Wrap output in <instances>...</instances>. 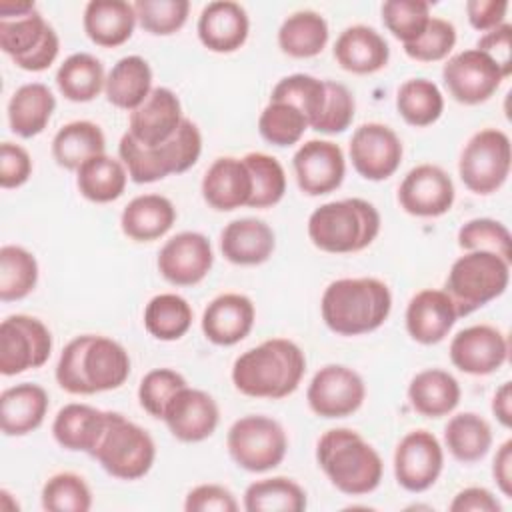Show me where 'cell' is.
<instances>
[{"label":"cell","mask_w":512,"mask_h":512,"mask_svg":"<svg viewBox=\"0 0 512 512\" xmlns=\"http://www.w3.org/2000/svg\"><path fill=\"white\" fill-rule=\"evenodd\" d=\"M42 508L48 512H88L92 492L86 480L74 472H58L42 486Z\"/></svg>","instance_id":"cell-48"},{"label":"cell","mask_w":512,"mask_h":512,"mask_svg":"<svg viewBox=\"0 0 512 512\" xmlns=\"http://www.w3.org/2000/svg\"><path fill=\"white\" fill-rule=\"evenodd\" d=\"M48 392L40 384L22 382L0 394V428L6 436H26L42 426L48 412Z\"/></svg>","instance_id":"cell-30"},{"label":"cell","mask_w":512,"mask_h":512,"mask_svg":"<svg viewBox=\"0 0 512 512\" xmlns=\"http://www.w3.org/2000/svg\"><path fill=\"white\" fill-rule=\"evenodd\" d=\"M354 112L356 102L352 92L340 82L326 80V104L312 130L322 134H340L352 124Z\"/></svg>","instance_id":"cell-54"},{"label":"cell","mask_w":512,"mask_h":512,"mask_svg":"<svg viewBox=\"0 0 512 512\" xmlns=\"http://www.w3.org/2000/svg\"><path fill=\"white\" fill-rule=\"evenodd\" d=\"M54 374L68 394L90 396L116 390L130 376V356L120 342L108 336L82 334L64 346Z\"/></svg>","instance_id":"cell-1"},{"label":"cell","mask_w":512,"mask_h":512,"mask_svg":"<svg viewBox=\"0 0 512 512\" xmlns=\"http://www.w3.org/2000/svg\"><path fill=\"white\" fill-rule=\"evenodd\" d=\"M32 176V158L26 148L14 142L0 144V186L18 188Z\"/></svg>","instance_id":"cell-55"},{"label":"cell","mask_w":512,"mask_h":512,"mask_svg":"<svg viewBox=\"0 0 512 512\" xmlns=\"http://www.w3.org/2000/svg\"><path fill=\"white\" fill-rule=\"evenodd\" d=\"M196 30L200 42L210 52L230 54L244 46L250 32V20L238 2L216 0L202 8Z\"/></svg>","instance_id":"cell-25"},{"label":"cell","mask_w":512,"mask_h":512,"mask_svg":"<svg viewBox=\"0 0 512 512\" xmlns=\"http://www.w3.org/2000/svg\"><path fill=\"white\" fill-rule=\"evenodd\" d=\"M492 412L504 428L512 426V382L500 384V388L494 392Z\"/></svg>","instance_id":"cell-61"},{"label":"cell","mask_w":512,"mask_h":512,"mask_svg":"<svg viewBox=\"0 0 512 512\" xmlns=\"http://www.w3.org/2000/svg\"><path fill=\"white\" fill-rule=\"evenodd\" d=\"M174 222L176 208L162 194H140L132 198L120 214V228L134 242L158 240Z\"/></svg>","instance_id":"cell-32"},{"label":"cell","mask_w":512,"mask_h":512,"mask_svg":"<svg viewBox=\"0 0 512 512\" xmlns=\"http://www.w3.org/2000/svg\"><path fill=\"white\" fill-rule=\"evenodd\" d=\"M444 468V450L438 438L424 430L408 432L394 450L396 482L408 492H424L436 484Z\"/></svg>","instance_id":"cell-14"},{"label":"cell","mask_w":512,"mask_h":512,"mask_svg":"<svg viewBox=\"0 0 512 512\" xmlns=\"http://www.w3.org/2000/svg\"><path fill=\"white\" fill-rule=\"evenodd\" d=\"M188 386L184 376L172 368H154L144 374L138 386V402L152 416L162 420L172 396Z\"/></svg>","instance_id":"cell-52"},{"label":"cell","mask_w":512,"mask_h":512,"mask_svg":"<svg viewBox=\"0 0 512 512\" xmlns=\"http://www.w3.org/2000/svg\"><path fill=\"white\" fill-rule=\"evenodd\" d=\"M448 94L466 106L482 104L500 88L504 74L496 62L478 48L454 54L442 68Z\"/></svg>","instance_id":"cell-13"},{"label":"cell","mask_w":512,"mask_h":512,"mask_svg":"<svg viewBox=\"0 0 512 512\" xmlns=\"http://www.w3.org/2000/svg\"><path fill=\"white\" fill-rule=\"evenodd\" d=\"M152 92V68L138 56L130 54L120 58L106 76V100L122 110H136Z\"/></svg>","instance_id":"cell-35"},{"label":"cell","mask_w":512,"mask_h":512,"mask_svg":"<svg viewBox=\"0 0 512 512\" xmlns=\"http://www.w3.org/2000/svg\"><path fill=\"white\" fill-rule=\"evenodd\" d=\"M128 182V172L122 160H116L112 156L98 154L90 160H86L76 170V186L78 192L96 204H106L118 200Z\"/></svg>","instance_id":"cell-37"},{"label":"cell","mask_w":512,"mask_h":512,"mask_svg":"<svg viewBox=\"0 0 512 512\" xmlns=\"http://www.w3.org/2000/svg\"><path fill=\"white\" fill-rule=\"evenodd\" d=\"M182 120V104L176 92L166 86H156L148 98L130 112L128 134L138 144L152 148L170 140Z\"/></svg>","instance_id":"cell-22"},{"label":"cell","mask_w":512,"mask_h":512,"mask_svg":"<svg viewBox=\"0 0 512 512\" xmlns=\"http://www.w3.org/2000/svg\"><path fill=\"white\" fill-rule=\"evenodd\" d=\"M254 320L256 308L248 296L224 292L204 308L202 332L216 346H234L250 334Z\"/></svg>","instance_id":"cell-24"},{"label":"cell","mask_w":512,"mask_h":512,"mask_svg":"<svg viewBox=\"0 0 512 512\" xmlns=\"http://www.w3.org/2000/svg\"><path fill=\"white\" fill-rule=\"evenodd\" d=\"M512 166L510 138L498 128H482L464 144L458 160L462 184L474 194H492L508 178Z\"/></svg>","instance_id":"cell-10"},{"label":"cell","mask_w":512,"mask_h":512,"mask_svg":"<svg viewBox=\"0 0 512 512\" xmlns=\"http://www.w3.org/2000/svg\"><path fill=\"white\" fill-rule=\"evenodd\" d=\"M136 20L148 34L170 36L178 32L190 12L188 0H136Z\"/></svg>","instance_id":"cell-51"},{"label":"cell","mask_w":512,"mask_h":512,"mask_svg":"<svg viewBox=\"0 0 512 512\" xmlns=\"http://www.w3.org/2000/svg\"><path fill=\"white\" fill-rule=\"evenodd\" d=\"M350 160L354 170L372 182L390 178L402 162V140L398 134L380 122L358 126L350 138Z\"/></svg>","instance_id":"cell-15"},{"label":"cell","mask_w":512,"mask_h":512,"mask_svg":"<svg viewBox=\"0 0 512 512\" xmlns=\"http://www.w3.org/2000/svg\"><path fill=\"white\" fill-rule=\"evenodd\" d=\"M308 126L306 116L288 102L270 100L268 106L260 112L258 132L260 136L274 146H292L298 144Z\"/></svg>","instance_id":"cell-47"},{"label":"cell","mask_w":512,"mask_h":512,"mask_svg":"<svg viewBox=\"0 0 512 512\" xmlns=\"http://www.w3.org/2000/svg\"><path fill=\"white\" fill-rule=\"evenodd\" d=\"M192 308L186 298L174 292L156 294L144 308V328L156 340L172 342L182 338L192 326Z\"/></svg>","instance_id":"cell-42"},{"label":"cell","mask_w":512,"mask_h":512,"mask_svg":"<svg viewBox=\"0 0 512 512\" xmlns=\"http://www.w3.org/2000/svg\"><path fill=\"white\" fill-rule=\"evenodd\" d=\"M492 476L498 486V490L512 498V440L508 438L496 452L492 462Z\"/></svg>","instance_id":"cell-60"},{"label":"cell","mask_w":512,"mask_h":512,"mask_svg":"<svg viewBox=\"0 0 512 512\" xmlns=\"http://www.w3.org/2000/svg\"><path fill=\"white\" fill-rule=\"evenodd\" d=\"M200 190L210 208L230 212L240 206H248L252 196V176L242 158L222 156L206 170Z\"/></svg>","instance_id":"cell-26"},{"label":"cell","mask_w":512,"mask_h":512,"mask_svg":"<svg viewBox=\"0 0 512 512\" xmlns=\"http://www.w3.org/2000/svg\"><path fill=\"white\" fill-rule=\"evenodd\" d=\"M334 58L342 70L352 74H374L390 60L386 38L366 24H354L340 32L334 44Z\"/></svg>","instance_id":"cell-27"},{"label":"cell","mask_w":512,"mask_h":512,"mask_svg":"<svg viewBox=\"0 0 512 512\" xmlns=\"http://www.w3.org/2000/svg\"><path fill=\"white\" fill-rule=\"evenodd\" d=\"M108 416L110 412L90 404L70 402L54 416L52 436L64 450L86 452L92 456L106 430Z\"/></svg>","instance_id":"cell-28"},{"label":"cell","mask_w":512,"mask_h":512,"mask_svg":"<svg viewBox=\"0 0 512 512\" xmlns=\"http://www.w3.org/2000/svg\"><path fill=\"white\" fill-rule=\"evenodd\" d=\"M396 108L406 124L424 128L442 116L444 96L432 80L410 78L396 92Z\"/></svg>","instance_id":"cell-43"},{"label":"cell","mask_w":512,"mask_h":512,"mask_svg":"<svg viewBox=\"0 0 512 512\" xmlns=\"http://www.w3.org/2000/svg\"><path fill=\"white\" fill-rule=\"evenodd\" d=\"M244 164L252 176V196L250 208H270L284 198L286 192V172L282 164L264 152H248Z\"/></svg>","instance_id":"cell-46"},{"label":"cell","mask_w":512,"mask_h":512,"mask_svg":"<svg viewBox=\"0 0 512 512\" xmlns=\"http://www.w3.org/2000/svg\"><path fill=\"white\" fill-rule=\"evenodd\" d=\"M456 198L454 182L436 164L414 166L398 186L400 208L412 216L436 218L446 214Z\"/></svg>","instance_id":"cell-16"},{"label":"cell","mask_w":512,"mask_h":512,"mask_svg":"<svg viewBox=\"0 0 512 512\" xmlns=\"http://www.w3.org/2000/svg\"><path fill=\"white\" fill-rule=\"evenodd\" d=\"M458 246L466 252L482 250L512 262L510 230L494 218H472L458 230Z\"/></svg>","instance_id":"cell-50"},{"label":"cell","mask_w":512,"mask_h":512,"mask_svg":"<svg viewBox=\"0 0 512 512\" xmlns=\"http://www.w3.org/2000/svg\"><path fill=\"white\" fill-rule=\"evenodd\" d=\"M298 188L308 196L334 192L346 174L344 152L330 140H308L292 156Z\"/></svg>","instance_id":"cell-18"},{"label":"cell","mask_w":512,"mask_h":512,"mask_svg":"<svg viewBox=\"0 0 512 512\" xmlns=\"http://www.w3.org/2000/svg\"><path fill=\"white\" fill-rule=\"evenodd\" d=\"M54 108H56V98L46 84L42 82L22 84L8 100L10 130L20 138L38 136L48 126Z\"/></svg>","instance_id":"cell-34"},{"label":"cell","mask_w":512,"mask_h":512,"mask_svg":"<svg viewBox=\"0 0 512 512\" xmlns=\"http://www.w3.org/2000/svg\"><path fill=\"white\" fill-rule=\"evenodd\" d=\"M274 248V230L258 218L232 220L220 234L222 256L238 266H258L272 256Z\"/></svg>","instance_id":"cell-29"},{"label":"cell","mask_w":512,"mask_h":512,"mask_svg":"<svg viewBox=\"0 0 512 512\" xmlns=\"http://www.w3.org/2000/svg\"><path fill=\"white\" fill-rule=\"evenodd\" d=\"M452 364L472 376H486L500 370L508 360L506 336L490 324H474L460 330L450 342Z\"/></svg>","instance_id":"cell-20"},{"label":"cell","mask_w":512,"mask_h":512,"mask_svg":"<svg viewBox=\"0 0 512 512\" xmlns=\"http://www.w3.org/2000/svg\"><path fill=\"white\" fill-rule=\"evenodd\" d=\"M366 398L362 376L344 364H326L310 380L306 400L320 418H346Z\"/></svg>","instance_id":"cell-12"},{"label":"cell","mask_w":512,"mask_h":512,"mask_svg":"<svg viewBox=\"0 0 512 512\" xmlns=\"http://www.w3.org/2000/svg\"><path fill=\"white\" fill-rule=\"evenodd\" d=\"M444 444L458 462L472 464L492 448V428L480 414L460 412L444 426Z\"/></svg>","instance_id":"cell-39"},{"label":"cell","mask_w":512,"mask_h":512,"mask_svg":"<svg viewBox=\"0 0 512 512\" xmlns=\"http://www.w3.org/2000/svg\"><path fill=\"white\" fill-rule=\"evenodd\" d=\"M156 264L166 282L174 286H194L212 270V244L200 232H180L164 242Z\"/></svg>","instance_id":"cell-17"},{"label":"cell","mask_w":512,"mask_h":512,"mask_svg":"<svg viewBox=\"0 0 512 512\" xmlns=\"http://www.w3.org/2000/svg\"><path fill=\"white\" fill-rule=\"evenodd\" d=\"M406 330L412 340L424 346L442 342L458 320L454 302L444 290L424 288L406 306Z\"/></svg>","instance_id":"cell-23"},{"label":"cell","mask_w":512,"mask_h":512,"mask_svg":"<svg viewBox=\"0 0 512 512\" xmlns=\"http://www.w3.org/2000/svg\"><path fill=\"white\" fill-rule=\"evenodd\" d=\"M270 100L288 102L296 106L308 120V126L312 128L318 118L322 116L324 104H326V80H320L310 74H290L276 82L272 88Z\"/></svg>","instance_id":"cell-45"},{"label":"cell","mask_w":512,"mask_h":512,"mask_svg":"<svg viewBox=\"0 0 512 512\" xmlns=\"http://www.w3.org/2000/svg\"><path fill=\"white\" fill-rule=\"evenodd\" d=\"M390 310L392 294L388 284L372 276L334 280L320 300L324 324L340 336L374 332L388 320Z\"/></svg>","instance_id":"cell-3"},{"label":"cell","mask_w":512,"mask_h":512,"mask_svg":"<svg viewBox=\"0 0 512 512\" xmlns=\"http://www.w3.org/2000/svg\"><path fill=\"white\" fill-rule=\"evenodd\" d=\"M56 30L36 10L34 2H0V48L14 64L44 46Z\"/></svg>","instance_id":"cell-19"},{"label":"cell","mask_w":512,"mask_h":512,"mask_svg":"<svg viewBox=\"0 0 512 512\" xmlns=\"http://www.w3.org/2000/svg\"><path fill=\"white\" fill-rule=\"evenodd\" d=\"M510 282V262L492 252H466L456 258L446 278V294L456 314L468 316L502 296Z\"/></svg>","instance_id":"cell-7"},{"label":"cell","mask_w":512,"mask_h":512,"mask_svg":"<svg viewBox=\"0 0 512 512\" xmlns=\"http://www.w3.org/2000/svg\"><path fill=\"white\" fill-rule=\"evenodd\" d=\"M382 22L402 44L422 36L430 22V4L424 0H388L382 4Z\"/></svg>","instance_id":"cell-49"},{"label":"cell","mask_w":512,"mask_h":512,"mask_svg":"<svg viewBox=\"0 0 512 512\" xmlns=\"http://www.w3.org/2000/svg\"><path fill=\"white\" fill-rule=\"evenodd\" d=\"M162 420L176 440L202 442L214 434L220 410L208 392L184 386L168 402Z\"/></svg>","instance_id":"cell-21"},{"label":"cell","mask_w":512,"mask_h":512,"mask_svg":"<svg viewBox=\"0 0 512 512\" xmlns=\"http://www.w3.org/2000/svg\"><path fill=\"white\" fill-rule=\"evenodd\" d=\"M52 352V334L48 326L28 314L6 316L0 324V372L16 376L40 368Z\"/></svg>","instance_id":"cell-11"},{"label":"cell","mask_w":512,"mask_h":512,"mask_svg":"<svg viewBox=\"0 0 512 512\" xmlns=\"http://www.w3.org/2000/svg\"><path fill=\"white\" fill-rule=\"evenodd\" d=\"M508 10L506 0H468L466 2V14L468 22L474 30L490 32L504 24Z\"/></svg>","instance_id":"cell-58"},{"label":"cell","mask_w":512,"mask_h":512,"mask_svg":"<svg viewBox=\"0 0 512 512\" xmlns=\"http://www.w3.org/2000/svg\"><path fill=\"white\" fill-rule=\"evenodd\" d=\"M448 508L450 512H500L502 504L488 488L470 486L460 490Z\"/></svg>","instance_id":"cell-59"},{"label":"cell","mask_w":512,"mask_h":512,"mask_svg":"<svg viewBox=\"0 0 512 512\" xmlns=\"http://www.w3.org/2000/svg\"><path fill=\"white\" fill-rule=\"evenodd\" d=\"M456 44V28L444 18H430L422 36L410 44H404L406 56L418 62L444 60Z\"/></svg>","instance_id":"cell-53"},{"label":"cell","mask_w":512,"mask_h":512,"mask_svg":"<svg viewBox=\"0 0 512 512\" xmlns=\"http://www.w3.org/2000/svg\"><path fill=\"white\" fill-rule=\"evenodd\" d=\"M186 512H236L238 502L234 494L220 484H198L184 500Z\"/></svg>","instance_id":"cell-56"},{"label":"cell","mask_w":512,"mask_h":512,"mask_svg":"<svg viewBox=\"0 0 512 512\" xmlns=\"http://www.w3.org/2000/svg\"><path fill=\"white\" fill-rule=\"evenodd\" d=\"M136 22L134 4L124 0H90L82 16L86 36L102 48H116L128 42Z\"/></svg>","instance_id":"cell-31"},{"label":"cell","mask_w":512,"mask_h":512,"mask_svg":"<svg viewBox=\"0 0 512 512\" xmlns=\"http://www.w3.org/2000/svg\"><path fill=\"white\" fill-rule=\"evenodd\" d=\"M230 458L248 472H268L282 464L288 436L280 422L262 414L238 418L226 436Z\"/></svg>","instance_id":"cell-9"},{"label":"cell","mask_w":512,"mask_h":512,"mask_svg":"<svg viewBox=\"0 0 512 512\" xmlns=\"http://www.w3.org/2000/svg\"><path fill=\"white\" fill-rule=\"evenodd\" d=\"M316 462L330 484L348 496L374 492L384 474L376 448L352 428H332L318 438Z\"/></svg>","instance_id":"cell-4"},{"label":"cell","mask_w":512,"mask_h":512,"mask_svg":"<svg viewBox=\"0 0 512 512\" xmlns=\"http://www.w3.org/2000/svg\"><path fill=\"white\" fill-rule=\"evenodd\" d=\"M462 390L458 380L440 368L418 372L408 384L410 406L426 418H442L456 410Z\"/></svg>","instance_id":"cell-33"},{"label":"cell","mask_w":512,"mask_h":512,"mask_svg":"<svg viewBox=\"0 0 512 512\" xmlns=\"http://www.w3.org/2000/svg\"><path fill=\"white\" fill-rule=\"evenodd\" d=\"M104 84V66L88 52L70 54L56 72V86L70 102L94 100L104 90Z\"/></svg>","instance_id":"cell-40"},{"label":"cell","mask_w":512,"mask_h":512,"mask_svg":"<svg viewBox=\"0 0 512 512\" xmlns=\"http://www.w3.org/2000/svg\"><path fill=\"white\" fill-rule=\"evenodd\" d=\"M380 212L362 198H344L318 206L308 218L310 242L328 254H352L368 248L380 234Z\"/></svg>","instance_id":"cell-5"},{"label":"cell","mask_w":512,"mask_h":512,"mask_svg":"<svg viewBox=\"0 0 512 512\" xmlns=\"http://www.w3.org/2000/svg\"><path fill=\"white\" fill-rule=\"evenodd\" d=\"M304 372L302 348L288 338H270L234 360L232 384L244 396L280 400L300 386Z\"/></svg>","instance_id":"cell-2"},{"label":"cell","mask_w":512,"mask_h":512,"mask_svg":"<svg viewBox=\"0 0 512 512\" xmlns=\"http://www.w3.org/2000/svg\"><path fill=\"white\" fill-rule=\"evenodd\" d=\"M306 506L304 488L286 476L256 480L244 490V508L248 512H302Z\"/></svg>","instance_id":"cell-41"},{"label":"cell","mask_w":512,"mask_h":512,"mask_svg":"<svg viewBox=\"0 0 512 512\" xmlns=\"http://www.w3.org/2000/svg\"><path fill=\"white\" fill-rule=\"evenodd\" d=\"M104 150V132L90 120L68 122L52 138V156L66 170H78L86 160L104 154Z\"/></svg>","instance_id":"cell-36"},{"label":"cell","mask_w":512,"mask_h":512,"mask_svg":"<svg viewBox=\"0 0 512 512\" xmlns=\"http://www.w3.org/2000/svg\"><path fill=\"white\" fill-rule=\"evenodd\" d=\"M200 152L202 134L198 126L188 118L180 122L176 134L170 140L158 146H142L128 132L120 138L118 144V154L126 166L128 178L136 184H150L170 174H182L198 162Z\"/></svg>","instance_id":"cell-6"},{"label":"cell","mask_w":512,"mask_h":512,"mask_svg":"<svg viewBox=\"0 0 512 512\" xmlns=\"http://www.w3.org/2000/svg\"><path fill=\"white\" fill-rule=\"evenodd\" d=\"M38 284V262L22 246L6 244L0 248V300L14 302L26 298Z\"/></svg>","instance_id":"cell-44"},{"label":"cell","mask_w":512,"mask_h":512,"mask_svg":"<svg viewBox=\"0 0 512 512\" xmlns=\"http://www.w3.org/2000/svg\"><path fill=\"white\" fill-rule=\"evenodd\" d=\"M328 38V22L314 10H298L278 28V46L292 58L318 56L326 48Z\"/></svg>","instance_id":"cell-38"},{"label":"cell","mask_w":512,"mask_h":512,"mask_svg":"<svg viewBox=\"0 0 512 512\" xmlns=\"http://www.w3.org/2000/svg\"><path fill=\"white\" fill-rule=\"evenodd\" d=\"M92 458L118 480H138L150 472L156 460V444L142 426L118 412H110Z\"/></svg>","instance_id":"cell-8"},{"label":"cell","mask_w":512,"mask_h":512,"mask_svg":"<svg viewBox=\"0 0 512 512\" xmlns=\"http://www.w3.org/2000/svg\"><path fill=\"white\" fill-rule=\"evenodd\" d=\"M478 50H482L484 54H488L496 66L502 70L504 78H508L512 74V26L508 22L500 24L498 28L484 32V36H480Z\"/></svg>","instance_id":"cell-57"}]
</instances>
